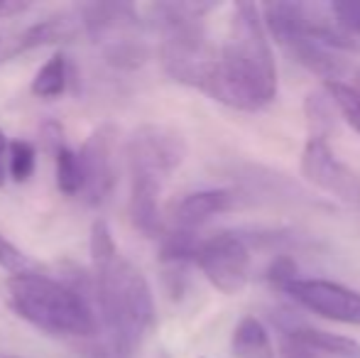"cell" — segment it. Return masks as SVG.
I'll list each match as a JSON object with an SVG mask.
<instances>
[{"instance_id":"6da1fadb","label":"cell","mask_w":360,"mask_h":358,"mask_svg":"<svg viewBox=\"0 0 360 358\" xmlns=\"http://www.w3.org/2000/svg\"><path fill=\"white\" fill-rule=\"evenodd\" d=\"M277 87V62L262 8L255 3L233 5L231 30L216 52L204 94L233 110L255 113L275 101Z\"/></svg>"},{"instance_id":"7a4b0ae2","label":"cell","mask_w":360,"mask_h":358,"mask_svg":"<svg viewBox=\"0 0 360 358\" xmlns=\"http://www.w3.org/2000/svg\"><path fill=\"white\" fill-rule=\"evenodd\" d=\"M94 297L115 358H130L155 326V297L145 272L115 253L94 263Z\"/></svg>"},{"instance_id":"3957f363","label":"cell","mask_w":360,"mask_h":358,"mask_svg":"<svg viewBox=\"0 0 360 358\" xmlns=\"http://www.w3.org/2000/svg\"><path fill=\"white\" fill-rule=\"evenodd\" d=\"M125 150L130 165V221L145 236H160V194L186 158L184 135L169 125L147 123L130 135Z\"/></svg>"},{"instance_id":"277c9868","label":"cell","mask_w":360,"mask_h":358,"mask_svg":"<svg viewBox=\"0 0 360 358\" xmlns=\"http://www.w3.org/2000/svg\"><path fill=\"white\" fill-rule=\"evenodd\" d=\"M8 305L30 326L49 336H91L98 329L89 297L42 272L8 277Z\"/></svg>"},{"instance_id":"5b68a950","label":"cell","mask_w":360,"mask_h":358,"mask_svg":"<svg viewBox=\"0 0 360 358\" xmlns=\"http://www.w3.org/2000/svg\"><path fill=\"white\" fill-rule=\"evenodd\" d=\"M162 30L160 59L174 82L204 91L216 64V52L206 39L204 13L209 5H152Z\"/></svg>"},{"instance_id":"8992f818","label":"cell","mask_w":360,"mask_h":358,"mask_svg":"<svg viewBox=\"0 0 360 358\" xmlns=\"http://www.w3.org/2000/svg\"><path fill=\"white\" fill-rule=\"evenodd\" d=\"M79 18L108 64L118 69H138L145 64L147 44L138 34L140 15L133 5L91 3L79 10Z\"/></svg>"},{"instance_id":"52a82bcc","label":"cell","mask_w":360,"mask_h":358,"mask_svg":"<svg viewBox=\"0 0 360 358\" xmlns=\"http://www.w3.org/2000/svg\"><path fill=\"white\" fill-rule=\"evenodd\" d=\"M191 263L223 295H236L248 285L250 248L245 238L231 231H221L209 238H199Z\"/></svg>"},{"instance_id":"ba28073f","label":"cell","mask_w":360,"mask_h":358,"mask_svg":"<svg viewBox=\"0 0 360 358\" xmlns=\"http://www.w3.org/2000/svg\"><path fill=\"white\" fill-rule=\"evenodd\" d=\"M282 292L302 309L321 317V319L336 321V324L360 326V292L348 285L321 277H297L287 275L277 282Z\"/></svg>"},{"instance_id":"9c48e42d","label":"cell","mask_w":360,"mask_h":358,"mask_svg":"<svg viewBox=\"0 0 360 358\" xmlns=\"http://www.w3.org/2000/svg\"><path fill=\"white\" fill-rule=\"evenodd\" d=\"M118 130L113 125H101L86 138L79 162L84 174L81 196L89 206H101L110 199L118 184Z\"/></svg>"},{"instance_id":"30bf717a","label":"cell","mask_w":360,"mask_h":358,"mask_svg":"<svg viewBox=\"0 0 360 358\" xmlns=\"http://www.w3.org/2000/svg\"><path fill=\"white\" fill-rule=\"evenodd\" d=\"M299 167L307 181H311L314 186H319L326 194L336 196V199L346 201V204L360 206V179L356 172L346 167L341 160L336 158V153L331 150L326 138H311L307 140L302 150V160Z\"/></svg>"},{"instance_id":"8fae6325","label":"cell","mask_w":360,"mask_h":358,"mask_svg":"<svg viewBox=\"0 0 360 358\" xmlns=\"http://www.w3.org/2000/svg\"><path fill=\"white\" fill-rule=\"evenodd\" d=\"M81 18L74 13H57L49 18L39 20V23L30 25L27 30L18 34V39L13 42V47L5 52V59H13L18 54L32 52L39 47H49V44L59 42H72L76 34L81 32Z\"/></svg>"},{"instance_id":"7c38bea8","label":"cell","mask_w":360,"mask_h":358,"mask_svg":"<svg viewBox=\"0 0 360 358\" xmlns=\"http://www.w3.org/2000/svg\"><path fill=\"white\" fill-rule=\"evenodd\" d=\"M233 201H236V196H233L228 189L191 191V194H186L174 209L176 229L196 234V229H201L204 224H209L214 216L226 214L228 209H233Z\"/></svg>"},{"instance_id":"4fadbf2b","label":"cell","mask_w":360,"mask_h":358,"mask_svg":"<svg viewBox=\"0 0 360 358\" xmlns=\"http://www.w3.org/2000/svg\"><path fill=\"white\" fill-rule=\"evenodd\" d=\"M282 331L292 336V339H297L299 344H304L307 349H311L314 354H319L321 358H360V344L348 339V336L331 334V331H321L304 324L289 326V329Z\"/></svg>"},{"instance_id":"5bb4252c","label":"cell","mask_w":360,"mask_h":358,"mask_svg":"<svg viewBox=\"0 0 360 358\" xmlns=\"http://www.w3.org/2000/svg\"><path fill=\"white\" fill-rule=\"evenodd\" d=\"M231 351L236 358H277L270 331L257 317L245 314L233 329Z\"/></svg>"},{"instance_id":"9a60e30c","label":"cell","mask_w":360,"mask_h":358,"mask_svg":"<svg viewBox=\"0 0 360 358\" xmlns=\"http://www.w3.org/2000/svg\"><path fill=\"white\" fill-rule=\"evenodd\" d=\"M69 84V64L62 52L52 54L32 79V94L37 98H59Z\"/></svg>"},{"instance_id":"2e32d148","label":"cell","mask_w":360,"mask_h":358,"mask_svg":"<svg viewBox=\"0 0 360 358\" xmlns=\"http://www.w3.org/2000/svg\"><path fill=\"white\" fill-rule=\"evenodd\" d=\"M323 94L331 101V106L343 115L348 125L360 135V94L346 79H333V82H323Z\"/></svg>"},{"instance_id":"e0dca14e","label":"cell","mask_w":360,"mask_h":358,"mask_svg":"<svg viewBox=\"0 0 360 358\" xmlns=\"http://www.w3.org/2000/svg\"><path fill=\"white\" fill-rule=\"evenodd\" d=\"M54 160H57L59 191L67 196H79L81 189H84V174H81L79 155H76L74 150H69L67 145L59 143L57 153H54Z\"/></svg>"},{"instance_id":"ac0fdd59","label":"cell","mask_w":360,"mask_h":358,"mask_svg":"<svg viewBox=\"0 0 360 358\" xmlns=\"http://www.w3.org/2000/svg\"><path fill=\"white\" fill-rule=\"evenodd\" d=\"M37 153L27 140H13L8 143V172L15 181H27L34 174Z\"/></svg>"},{"instance_id":"d6986e66","label":"cell","mask_w":360,"mask_h":358,"mask_svg":"<svg viewBox=\"0 0 360 358\" xmlns=\"http://www.w3.org/2000/svg\"><path fill=\"white\" fill-rule=\"evenodd\" d=\"M0 268L8 270L10 275H22V272H34V260L25 255L13 241H8L0 234Z\"/></svg>"},{"instance_id":"ffe728a7","label":"cell","mask_w":360,"mask_h":358,"mask_svg":"<svg viewBox=\"0 0 360 358\" xmlns=\"http://www.w3.org/2000/svg\"><path fill=\"white\" fill-rule=\"evenodd\" d=\"M115 253H118V248H115L110 226L103 219L94 221V226H91V260L101 263L105 258H113Z\"/></svg>"},{"instance_id":"44dd1931","label":"cell","mask_w":360,"mask_h":358,"mask_svg":"<svg viewBox=\"0 0 360 358\" xmlns=\"http://www.w3.org/2000/svg\"><path fill=\"white\" fill-rule=\"evenodd\" d=\"M328 10L343 32L360 39V3H331Z\"/></svg>"},{"instance_id":"7402d4cb","label":"cell","mask_w":360,"mask_h":358,"mask_svg":"<svg viewBox=\"0 0 360 358\" xmlns=\"http://www.w3.org/2000/svg\"><path fill=\"white\" fill-rule=\"evenodd\" d=\"M277 358H321V356L314 354L311 349H307V346H304V344H299L297 339H292V336L282 331L280 354H277Z\"/></svg>"},{"instance_id":"603a6c76","label":"cell","mask_w":360,"mask_h":358,"mask_svg":"<svg viewBox=\"0 0 360 358\" xmlns=\"http://www.w3.org/2000/svg\"><path fill=\"white\" fill-rule=\"evenodd\" d=\"M5 177H8V138L0 130V186L5 184Z\"/></svg>"},{"instance_id":"cb8c5ba5","label":"cell","mask_w":360,"mask_h":358,"mask_svg":"<svg viewBox=\"0 0 360 358\" xmlns=\"http://www.w3.org/2000/svg\"><path fill=\"white\" fill-rule=\"evenodd\" d=\"M20 8H25V5H10V3H0V18H3V15H8V13H13V10H20Z\"/></svg>"}]
</instances>
